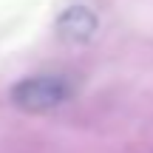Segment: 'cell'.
I'll return each mask as SVG.
<instances>
[{
  "label": "cell",
  "instance_id": "cell-2",
  "mask_svg": "<svg viewBox=\"0 0 153 153\" xmlns=\"http://www.w3.org/2000/svg\"><path fill=\"white\" fill-rule=\"evenodd\" d=\"M60 26H62L60 31H62V34H68V37H71V34H79V37H85V34L94 28V17L88 14L85 9H71L65 17H62Z\"/></svg>",
  "mask_w": 153,
  "mask_h": 153
},
{
  "label": "cell",
  "instance_id": "cell-1",
  "mask_svg": "<svg viewBox=\"0 0 153 153\" xmlns=\"http://www.w3.org/2000/svg\"><path fill=\"white\" fill-rule=\"evenodd\" d=\"M71 97V85L68 79L62 76H54V74H37V76H28L23 79L20 85H14L11 91V99H14L20 108L26 111H48V108H57L60 102Z\"/></svg>",
  "mask_w": 153,
  "mask_h": 153
}]
</instances>
